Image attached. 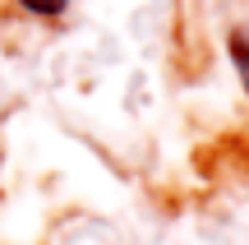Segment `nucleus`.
Returning <instances> with one entry per match:
<instances>
[{
  "label": "nucleus",
  "mask_w": 249,
  "mask_h": 245,
  "mask_svg": "<svg viewBox=\"0 0 249 245\" xmlns=\"http://www.w3.org/2000/svg\"><path fill=\"white\" fill-rule=\"evenodd\" d=\"M231 60H235V70H240V79L249 88V37H231Z\"/></svg>",
  "instance_id": "1"
},
{
  "label": "nucleus",
  "mask_w": 249,
  "mask_h": 245,
  "mask_svg": "<svg viewBox=\"0 0 249 245\" xmlns=\"http://www.w3.org/2000/svg\"><path fill=\"white\" fill-rule=\"evenodd\" d=\"M18 5H23V9H33V14H60L70 0H18Z\"/></svg>",
  "instance_id": "2"
}]
</instances>
